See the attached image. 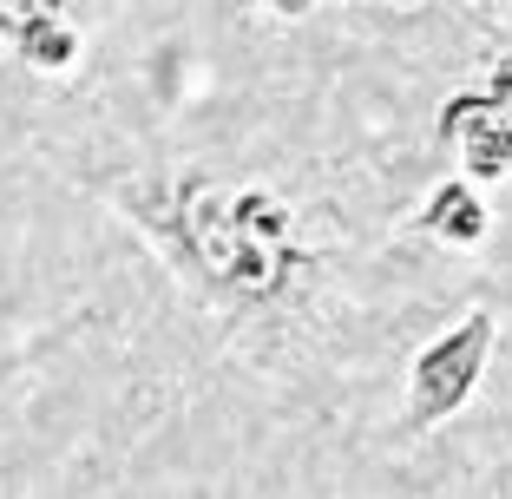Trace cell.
<instances>
[{
  "mask_svg": "<svg viewBox=\"0 0 512 499\" xmlns=\"http://www.w3.org/2000/svg\"><path fill=\"white\" fill-rule=\"evenodd\" d=\"M171 230L184 263L230 303H276L302 270L296 211L263 184L184 171L171 184Z\"/></svg>",
  "mask_w": 512,
  "mask_h": 499,
  "instance_id": "1",
  "label": "cell"
},
{
  "mask_svg": "<svg viewBox=\"0 0 512 499\" xmlns=\"http://www.w3.org/2000/svg\"><path fill=\"white\" fill-rule=\"evenodd\" d=\"M493 342H499V316L493 309H467L447 335H434V342L414 355V368H407V401H401L407 434H434V427H447L453 414L467 408L473 394H480V381H486Z\"/></svg>",
  "mask_w": 512,
  "mask_h": 499,
  "instance_id": "2",
  "label": "cell"
},
{
  "mask_svg": "<svg viewBox=\"0 0 512 499\" xmlns=\"http://www.w3.org/2000/svg\"><path fill=\"white\" fill-rule=\"evenodd\" d=\"M440 145L473 184H499L512 171V125L493 106V92H453L440 106Z\"/></svg>",
  "mask_w": 512,
  "mask_h": 499,
  "instance_id": "3",
  "label": "cell"
},
{
  "mask_svg": "<svg viewBox=\"0 0 512 499\" xmlns=\"http://www.w3.org/2000/svg\"><path fill=\"white\" fill-rule=\"evenodd\" d=\"M414 224H421V237L440 243V250H480V243L493 237V211H486V197H480V184H473V178L434 184Z\"/></svg>",
  "mask_w": 512,
  "mask_h": 499,
  "instance_id": "4",
  "label": "cell"
},
{
  "mask_svg": "<svg viewBox=\"0 0 512 499\" xmlns=\"http://www.w3.org/2000/svg\"><path fill=\"white\" fill-rule=\"evenodd\" d=\"M14 53L33 73H73L79 66V27L66 14H46V20H33V27L14 33Z\"/></svg>",
  "mask_w": 512,
  "mask_h": 499,
  "instance_id": "5",
  "label": "cell"
},
{
  "mask_svg": "<svg viewBox=\"0 0 512 499\" xmlns=\"http://www.w3.org/2000/svg\"><path fill=\"white\" fill-rule=\"evenodd\" d=\"M46 14H66V0H0V33L14 40L20 27H33V20H46Z\"/></svg>",
  "mask_w": 512,
  "mask_h": 499,
  "instance_id": "6",
  "label": "cell"
},
{
  "mask_svg": "<svg viewBox=\"0 0 512 499\" xmlns=\"http://www.w3.org/2000/svg\"><path fill=\"white\" fill-rule=\"evenodd\" d=\"M486 92H493V106L506 112V125H512V60H506V66H493V79H486Z\"/></svg>",
  "mask_w": 512,
  "mask_h": 499,
  "instance_id": "7",
  "label": "cell"
},
{
  "mask_svg": "<svg viewBox=\"0 0 512 499\" xmlns=\"http://www.w3.org/2000/svg\"><path fill=\"white\" fill-rule=\"evenodd\" d=\"M243 7H256V14H276V20H302L316 0H243Z\"/></svg>",
  "mask_w": 512,
  "mask_h": 499,
  "instance_id": "8",
  "label": "cell"
},
{
  "mask_svg": "<svg viewBox=\"0 0 512 499\" xmlns=\"http://www.w3.org/2000/svg\"><path fill=\"white\" fill-rule=\"evenodd\" d=\"M388 7H421V0H388Z\"/></svg>",
  "mask_w": 512,
  "mask_h": 499,
  "instance_id": "9",
  "label": "cell"
}]
</instances>
